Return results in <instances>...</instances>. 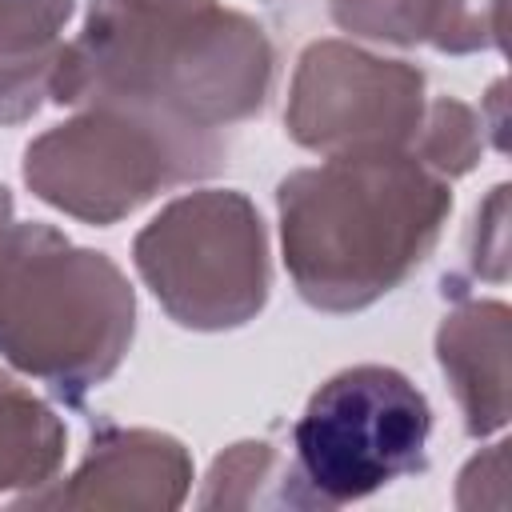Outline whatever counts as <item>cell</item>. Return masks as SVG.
I'll use <instances>...</instances> for the list:
<instances>
[{"mask_svg": "<svg viewBox=\"0 0 512 512\" xmlns=\"http://www.w3.org/2000/svg\"><path fill=\"white\" fill-rule=\"evenodd\" d=\"M268 76L272 48L240 12L212 0H92L84 36L60 52L48 92L60 104L212 132L252 116Z\"/></svg>", "mask_w": 512, "mask_h": 512, "instance_id": "6da1fadb", "label": "cell"}, {"mask_svg": "<svg viewBox=\"0 0 512 512\" xmlns=\"http://www.w3.org/2000/svg\"><path fill=\"white\" fill-rule=\"evenodd\" d=\"M284 260L300 296L356 312L392 292L432 252L452 192L424 164L388 152H340L280 180Z\"/></svg>", "mask_w": 512, "mask_h": 512, "instance_id": "7a4b0ae2", "label": "cell"}, {"mask_svg": "<svg viewBox=\"0 0 512 512\" xmlns=\"http://www.w3.org/2000/svg\"><path fill=\"white\" fill-rule=\"evenodd\" d=\"M132 340V288L100 252L72 248L44 224L12 220L0 188V352L76 400Z\"/></svg>", "mask_w": 512, "mask_h": 512, "instance_id": "3957f363", "label": "cell"}, {"mask_svg": "<svg viewBox=\"0 0 512 512\" xmlns=\"http://www.w3.org/2000/svg\"><path fill=\"white\" fill-rule=\"evenodd\" d=\"M432 408L396 368L356 364L324 380L304 404L292 448L308 504H348L428 468Z\"/></svg>", "mask_w": 512, "mask_h": 512, "instance_id": "277c9868", "label": "cell"}, {"mask_svg": "<svg viewBox=\"0 0 512 512\" xmlns=\"http://www.w3.org/2000/svg\"><path fill=\"white\" fill-rule=\"evenodd\" d=\"M224 156L212 132L172 128L120 108H92L28 148L24 176L56 208L112 224L156 188L208 176Z\"/></svg>", "mask_w": 512, "mask_h": 512, "instance_id": "5b68a950", "label": "cell"}, {"mask_svg": "<svg viewBox=\"0 0 512 512\" xmlns=\"http://www.w3.org/2000/svg\"><path fill=\"white\" fill-rule=\"evenodd\" d=\"M136 268L184 328H232L260 312L268 260L240 192H192L136 236Z\"/></svg>", "mask_w": 512, "mask_h": 512, "instance_id": "8992f818", "label": "cell"}, {"mask_svg": "<svg viewBox=\"0 0 512 512\" xmlns=\"http://www.w3.org/2000/svg\"><path fill=\"white\" fill-rule=\"evenodd\" d=\"M424 76L404 60H376L348 44H312L300 60L288 128L304 148L388 152L420 132Z\"/></svg>", "mask_w": 512, "mask_h": 512, "instance_id": "52a82bcc", "label": "cell"}, {"mask_svg": "<svg viewBox=\"0 0 512 512\" xmlns=\"http://www.w3.org/2000/svg\"><path fill=\"white\" fill-rule=\"evenodd\" d=\"M440 364L456 384V396L468 412V432L484 436L504 424V348H508V308L504 304H468L456 316H444L440 328Z\"/></svg>", "mask_w": 512, "mask_h": 512, "instance_id": "ba28073f", "label": "cell"}, {"mask_svg": "<svg viewBox=\"0 0 512 512\" xmlns=\"http://www.w3.org/2000/svg\"><path fill=\"white\" fill-rule=\"evenodd\" d=\"M68 12L72 0H0V120L36 112V96L48 92L64 52L56 32Z\"/></svg>", "mask_w": 512, "mask_h": 512, "instance_id": "9c48e42d", "label": "cell"}, {"mask_svg": "<svg viewBox=\"0 0 512 512\" xmlns=\"http://www.w3.org/2000/svg\"><path fill=\"white\" fill-rule=\"evenodd\" d=\"M500 4L504 0H428L424 36L444 52L500 48Z\"/></svg>", "mask_w": 512, "mask_h": 512, "instance_id": "30bf717a", "label": "cell"}, {"mask_svg": "<svg viewBox=\"0 0 512 512\" xmlns=\"http://www.w3.org/2000/svg\"><path fill=\"white\" fill-rule=\"evenodd\" d=\"M428 164L448 172V176H460L472 168V156H476V140H472V112L456 100H440L432 108V124H428Z\"/></svg>", "mask_w": 512, "mask_h": 512, "instance_id": "8fae6325", "label": "cell"}]
</instances>
